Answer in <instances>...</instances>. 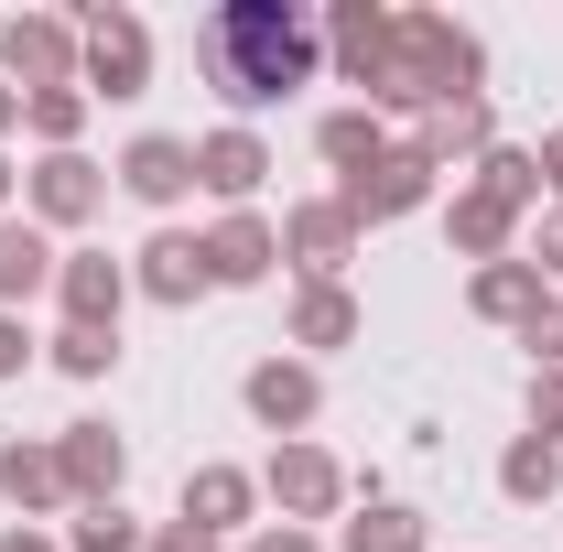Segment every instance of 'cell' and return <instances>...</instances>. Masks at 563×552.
Wrapping results in <instances>:
<instances>
[{
	"mask_svg": "<svg viewBox=\"0 0 563 552\" xmlns=\"http://www.w3.org/2000/svg\"><path fill=\"white\" fill-rule=\"evenodd\" d=\"M217 66H228V98H272L292 76V33L272 22H217Z\"/></svg>",
	"mask_w": 563,
	"mask_h": 552,
	"instance_id": "1",
	"label": "cell"
},
{
	"mask_svg": "<svg viewBox=\"0 0 563 552\" xmlns=\"http://www.w3.org/2000/svg\"><path fill=\"white\" fill-rule=\"evenodd\" d=\"M55 477H66L76 498H109V487H120V433H109V422H76L66 455H55Z\"/></svg>",
	"mask_w": 563,
	"mask_h": 552,
	"instance_id": "2",
	"label": "cell"
},
{
	"mask_svg": "<svg viewBox=\"0 0 563 552\" xmlns=\"http://www.w3.org/2000/svg\"><path fill=\"white\" fill-rule=\"evenodd\" d=\"M250 412L282 422V433H292V422H314V368H261V379H250Z\"/></svg>",
	"mask_w": 563,
	"mask_h": 552,
	"instance_id": "3",
	"label": "cell"
},
{
	"mask_svg": "<svg viewBox=\"0 0 563 552\" xmlns=\"http://www.w3.org/2000/svg\"><path fill=\"white\" fill-rule=\"evenodd\" d=\"M239 509H250V477H228V466H207V477L185 487V520H196V531H239Z\"/></svg>",
	"mask_w": 563,
	"mask_h": 552,
	"instance_id": "4",
	"label": "cell"
},
{
	"mask_svg": "<svg viewBox=\"0 0 563 552\" xmlns=\"http://www.w3.org/2000/svg\"><path fill=\"white\" fill-rule=\"evenodd\" d=\"M272 487H282V509H292V520L336 509V466H325V455H282V466H272Z\"/></svg>",
	"mask_w": 563,
	"mask_h": 552,
	"instance_id": "5",
	"label": "cell"
},
{
	"mask_svg": "<svg viewBox=\"0 0 563 552\" xmlns=\"http://www.w3.org/2000/svg\"><path fill=\"white\" fill-rule=\"evenodd\" d=\"M196 281H207V250H185V239H152V292H163V303H185Z\"/></svg>",
	"mask_w": 563,
	"mask_h": 552,
	"instance_id": "6",
	"label": "cell"
},
{
	"mask_svg": "<svg viewBox=\"0 0 563 552\" xmlns=\"http://www.w3.org/2000/svg\"><path fill=\"white\" fill-rule=\"evenodd\" d=\"M207 272L217 281H261V272H272V239H261V228H228V239L207 250Z\"/></svg>",
	"mask_w": 563,
	"mask_h": 552,
	"instance_id": "7",
	"label": "cell"
},
{
	"mask_svg": "<svg viewBox=\"0 0 563 552\" xmlns=\"http://www.w3.org/2000/svg\"><path fill=\"white\" fill-rule=\"evenodd\" d=\"M347 552H422V520L412 509H368V520L347 531Z\"/></svg>",
	"mask_w": 563,
	"mask_h": 552,
	"instance_id": "8",
	"label": "cell"
},
{
	"mask_svg": "<svg viewBox=\"0 0 563 552\" xmlns=\"http://www.w3.org/2000/svg\"><path fill=\"white\" fill-rule=\"evenodd\" d=\"M185 174H196V163H185L174 141H141V152H131V185H141V196H185Z\"/></svg>",
	"mask_w": 563,
	"mask_h": 552,
	"instance_id": "9",
	"label": "cell"
},
{
	"mask_svg": "<svg viewBox=\"0 0 563 552\" xmlns=\"http://www.w3.org/2000/svg\"><path fill=\"white\" fill-rule=\"evenodd\" d=\"M44 281V239L33 228H0V292H33Z\"/></svg>",
	"mask_w": 563,
	"mask_h": 552,
	"instance_id": "10",
	"label": "cell"
},
{
	"mask_svg": "<svg viewBox=\"0 0 563 552\" xmlns=\"http://www.w3.org/2000/svg\"><path fill=\"white\" fill-rule=\"evenodd\" d=\"M66 303H76V325L98 336V325H109V303H120V272H98V261H87V272L66 281Z\"/></svg>",
	"mask_w": 563,
	"mask_h": 552,
	"instance_id": "11",
	"label": "cell"
},
{
	"mask_svg": "<svg viewBox=\"0 0 563 552\" xmlns=\"http://www.w3.org/2000/svg\"><path fill=\"white\" fill-rule=\"evenodd\" d=\"M0 487H11V498H55V455H33V444H11V455H0Z\"/></svg>",
	"mask_w": 563,
	"mask_h": 552,
	"instance_id": "12",
	"label": "cell"
},
{
	"mask_svg": "<svg viewBox=\"0 0 563 552\" xmlns=\"http://www.w3.org/2000/svg\"><path fill=\"white\" fill-rule=\"evenodd\" d=\"M196 174H207V185H228V196H239V185L261 174V152H250V141H217V152H207V163H196Z\"/></svg>",
	"mask_w": 563,
	"mask_h": 552,
	"instance_id": "13",
	"label": "cell"
},
{
	"mask_svg": "<svg viewBox=\"0 0 563 552\" xmlns=\"http://www.w3.org/2000/svg\"><path fill=\"white\" fill-rule=\"evenodd\" d=\"M498 477H509V498H542V487H553V444H520Z\"/></svg>",
	"mask_w": 563,
	"mask_h": 552,
	"instance_id": "14",
	"label": "cell"
},
{
	"mask_svg": "<svg viewBox=\"0 0 563 552\" xmlns=\"http://www.w3.org/2000/svg\"><path fill=\"white\" fill-rule=\"evenodd\" d=\"M422 196V163H379V185H368V207H412Z\"/></svg>",
	"mask_w": 563,
	"mask_h": 552,
	"instance_id": "15",
	"label": "cell"
},
{
	"mask_svg": "<svg viewBox=\"0 0 563 552\" xmlns=\"http://www.w3.org/2000/svg\"><path fill=\"white\" fill-rule=\"evenodd\" d=\"M477 303H488V314H520V303H531V272H488V281H477Z\"/></svg>",
	"mask_w": 563,
	"mask_h": 552,
	"instance_id": "16",
	"label": "cell"
},
{
	"mask_svg": "<svg viewBox=\"0 0 563 552\" xmlns=\"http://www.w3.org/2000/svg\"><path fill=\"white\" fill-rule=\"evenodd\" d=\"M303 336L336 346V336H347V303H336V292H314V303H303Z\"/></svg>",
	"mask_w": 563,
	"mask_h": 552,
	"instance_id": "17",
	"label": "cell"
},
{
	"mask_svg": "<svg viewBox=\"0 0 563 552\" xmlns=\"http://www.w3.org/2000/svg\"><path fill=\"white\" fill-rule=\"evenodd\" d=\"M44 207H55V217L87 207V174H76V163H55V174H44Z\"/></svg>",
	"mask_w": 563,
	"mask_h": 552,
	"instance_id": "18",
	"label": "cell"
},
{
	"mask_svg": "<svg viewBox=\"0 0 563 552\" xmlns=\"http://www.w3.org/2000/svg\"><path fill=\"white\" fill-rule=\"evenodd\" d=\"M76 542H87V552H131V520H120V509H98V520H87Z\"/></svg>",
	"mask_w": 563,
	"mask_h": 552,
	"instance_id": "19",
	"label": "cell"
},
{
	"mask_svg": "<svg viewBox=\"0 0 563 552\" xmlns=\"http://www.w3.org/2000/svg\"><path fill=\"white\" fill-rule=\"evenodd\" d=\"M55 357H66L76 379H87V368H109V336H87V325H76V336H66V346H55Z\"/></svg>",
	"mask_w": 563,
	"mask_h": 552,
	"instance_id": "20",
	"label": "cell"
},
{
	"mask_svg": "<svg viewBox=\"0 0 563 552\" xmlns=\"http://www.w3.org/2000/svg\"><path fill=\"white\" fill-rule=\"evenodd\" d=\"M531 422H542V433H563V379H542V390H531Z\"/></svg>",
	"mask_w": 563,
	"mask_h": 552,
	"instance_id": "21",
	"label": "cell"
},
{
	"mask_svg": "<svg viewBox=\"0 0 563 552\" xmlns=\"http://www.w3.org/2000/svg\"><path fill=\"white\" fill-rule=\"evenodd\" d=\"M163 552H217V542L196 531V520H185V531H163Z\"/></svg>",
	"mask_w": 563,
	"mask_h": 552,
	"instance_id": "22",
	"label": "cell"
},
{
	"mask_svg": "<svg viewBox=\"0 0 563 552\" xmlns=\"http://www.w3.org/2000/svg\"><path fill=\"white\" fill-rule=\"evenodd\" d=\"M261 552H314V542H303V531H272V542H261Z\"/></svg>",
	"mask_w": 563,
	"mask_h": 552,
	"instance_id": "23",
	"label": "cell"
},
{
	"mask_svg": "<svg viewBox=\"0 0 563 552\" xmlns=\"http://www.w3.org/2000/svg\"><path fill=\"white\" fill-rule=\"evenodd\" d=\"M0 368H22V336H11V325H0Z\"/></svg>",
	"mask_w": 563,
	"mask_h": 552,
	"instance_id": "24",
	"label": "cell"
}]
</instances>
